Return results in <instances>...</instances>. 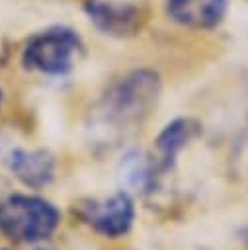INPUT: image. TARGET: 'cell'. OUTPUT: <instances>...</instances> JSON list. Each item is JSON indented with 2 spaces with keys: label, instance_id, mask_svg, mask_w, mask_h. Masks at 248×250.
Listing matches in <instances>:
<instances>
[{
  "label": "cell",
  "instance_id": "obj_1",
  "mask_svg": "<svg viewBox=\"0 0 248 250\" xmlns=\"http://www.w3.org/2000/svg\"><path fill=\"white\" fill-rule=\"evenodd\" d=\"M162 80L152 68H133L115 78L90 113V133L98 145H113L154 111Z\"/></svg>",
  "mask_w": 248,
  "mask_h": 250
},
{
  "label": "cell",
  "instance_id": "obj_2",
  "mask_svg": "<svg viewBox=\"0 0 248 250\" xmlns=\"http://www.w3.org/2000/svg\"><path fill=\"white\" fill-rule=\"evenodd\" d=\"M61 221V209L43 195L14 191L0 199V234L14 244L47 242Z\"/></svg>",
  "mask_w": 248,
  "mask_h": 250
},
{
  "label": "cell",
  "instance_id": "obj_3",
  "mask_svg": "<svg viewBox=\"0 0 248 250\" xmlns=\"http://www.w3.org/2000/svg\"><path fill=\"white\" fill-rule=\"evenodd\" d=\"M84 51L78 31L66 25H51L33 33L21 49V66L45 76H64Z\"/></svg>",
  "mask_w": 248,
  "mask_h": 250
},
{
  "label": "cell",
  "instance_id": "obj_4",
  "mask_svg": "<svg viewBox=\"0 0 248 250\" xmlns=\"http://www.w3.org/2000/svg\"><path fill=\"white\" fill-rule=\"evenodd\" d=\"M72 213L82 225L105 238H121L131 232L137 217L133 193L117 189L107 197H86L74 203Z\"/></svg>",
  "mask_w": 248,
  "mask_h": 250
},
{
  "label": "cell",
  "instance_id": "obj_5",
  "mask_svg": "<svg viewBox=\"0 0 248 250\" xmlns=\"http://www.w3.org/2000/svg\"><path fill=\"white\" fill-rule=\"evenodd\" d=\"M84 12L100 33L117 39L135 35L145 21L143 8L127 0H88Z\"/></svg>",
  "mask_w": 248,
  "mask_h": 250
},
{
  "label": "cell",
  "instance_id": "obj_6",
  "mask_svg": "<svg viewBox=\"0 0 248 250\" xmlns=\"http://www.w3.org/2000/svg\"><path fill=\"white\" fill-rule=\"evenodd\" d=\"M199 135H201V123L189 115L174 117L160 129V133L154 139V152L150 154L154 170L160 180L176 168L178 156Z\"/></svg>",
  "mask_w": 248,
  "mask_h": 250
},
{
  "label": "cell",
  "instance_id": "obj_7",
  "mask_svg": "<svg viewBox=\"0 0 248 250\" xmlns=\"http://www.w3.org/2000/svg\"><path fill=\"white\" fill-rule=\"evenodd\" d=\"M4 164L21 186L33 191L49 188L57 178V158L47 148L14 146L6 152Z\"/></svg>",
  "mask_w": 248,
  "mask_h": 250
},
{
  "label": "cell",
  "instance_id": "obj_8",
  "mask_svg": "<svg viewBox=\"0 0 248 250\" xmlns=\"http://www.w3.org/2000/svg\"><path fill=\"white\" fill-rule=\"evenodd\" d=\"M228 12V0H166L168 18L187 29H215Z\"/></svg>",
  "mask_w": 248,
  "mask_h": 250
},
{
  "label": "cell",
  "instance_id": "obj_9",
  "mask_svg": "<svg viewBox=\"0 0 248 250\" xmlns=\"http://www.w3.org/2000/svg\"><path fill=\"white\" fill-rule=\"evenodd\" d=\"M117 178L121 189H127L133 195H148L160 184V178L152 164V156L139 148H129L121 154L117 164Z\"/></svg>",
  "mask_w": 248,
  "mask_h": 250
},
{
  "label": "cell",
  "instance_id": "obj_10",
  "mask_svg": "<svg viewBox=\"0 0 248 250\" xmlns=\"http://www.w3.org/2000/svg\"><path fill=\"white\" fill-rule=\"evenodd\" d=\"M0 250H8V248H0ZM33 250H57V248L49 246L47 242H41V244H35V246H33Z\"/></svg>",
  "mask_w": 248,
  "mask_h": 250
},
{
  "label": "cell",
  "instance_id": "obj_11",
  "mask_svg": "<svg viewBox=\"0 0 248 250\" xmlns=\"http://www.w3.org/2000/svg\"><path fill=\"white\" fill-rule=\"evenodd\" d=\"M240 238H242V240H244V244L248 246V227H246V229L240 232Z\"/></svg>",
  "mask_w": 248,
  "mask_h": 250
},
{
  "label": "cell",
  "instance_id": "obj_12",
  "mask_svg": "<svg viewBox=\"0 0 248 250\" xmlns=\"http://www.w3.org/2000/svg\"><path fill=\"white\" fill-rule=\"evenodd\" d=\"M2 102H4V92H2V88H0V107H2Z\"/></svg>",
  "mask_w": 248,
  "mask_h": 250
},
{
  "label": "cell",
  "instance_id": "obj_13",
  "mask_svg": "<svg viewBox=\"0 0 248 250\" xmlns=\"http://www.w3.org/2000/svg\"><path fill=\"white\" fill-rule=\"evenodd\" d=\"M246 154H248V152H246Z\"/></svg>",
  "mask_w": 248,
  "mask_h": 250
}]
</instances>
